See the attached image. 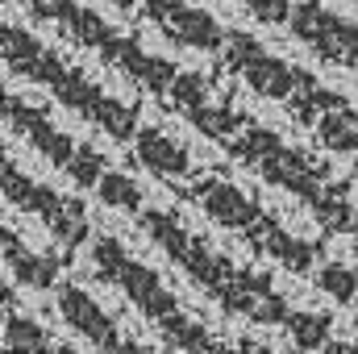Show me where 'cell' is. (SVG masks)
Returning a JSON list of instances; mask_svg holds the SVG:
<instances>
[{"label":"cell","instance_id":"6da1fadb","mask_svg":"<svg viewBox=\"0 0 358 354\" xmlns=\"http://www.w3.org/2000/svg\"><path fill=\"white\" fill-rule=\"evenodd\" d=\"M4 34V59H8V67H17L21 76H38V80H46L50 88L59 92L71 108H80L84 117H92L104 134H113V138H138V125H134V113L125 108V104H117V100H108L100 88H92L88 80H80V76H71V71H63L25 29H13V25H4L0 29Z\"/></svg>","mask_w":358,"mask_h":354},{"label":"cell","instance_id":"7a4b0ae2","mask_svg":"<svg viewBox=\"0 0 358 354\" xmlns=\"http://www.w3.org/2000/svg\"><path fill=\"white\" fill-rule=\"evenodd\" d=\"M92 259H96V267L142 309V317H150L155 325H163L167 317H176L179 313V300L176 292L150 271V267L134 263L129 255H125V246L121 242H113V238H96V250H92Z\"/></svg>","mask_w":358,"mask_h":354},{"label":"cell","instance_id":"3957f363","mask_svg":"<svg viewBox=\"0 0 358 354\" xmlns=\"http://www.w3.org/2000/svg\"><path fill=\"white\" fill-rule=\"evenodd\" d=\"M287 25L321 59H329V63H358V21H350V17H338V13L321 8L317 0H304V4H296Z\"/></svg>","mask_w":358,"mask_h":354},{"label":"cell","instance_id":"277c9868","mask_svg":"<svg viewBox=\"0 0 358 354\" xmlns=\"http://www.w3.org/2000/svg\"><path fill=\"white\" fill-rule=\"evenodd\" d=\"M146 17H155V25L176 42V46H187V50H221L225 46V29L217 25V17H208L204 8H192L183 0H146L142 8Z\"/></svg>","mask_w":358,"mask_h":354},{"label":"cell","instance_id":"5b68a950","mask_svg":"<svg viewBox=\"0 0 358 354\" xmlns=\"http://www.w3.org/2000/svg\"><path fill=\"white\" fill-rule=\"evenodd\" d=\"M4 113H8V121L38 146V155L50 163V167H59V171H67L71 167V159H76V150H80V142L76 138H67L63 129H55L42 113H34L25 100H13V96H4Z\"/></svg>","mask_w":358,"mask_h":354},{"label":"cell","instance_id":"8992f818","mask_svg":"<svg viewBox=\"0 0 358 354\" xmlns=\"http://www.w3.org/2000/svg\"><path fill=\"white\" fill-rule=\"evenodd\" d=\"M59 317H63L76 334H84L92 346L117 351V325H113V317H104V309L92 300L80 283H63V288H59Z\"/></svg>","mask_w":358,"mask_h":354},{"label":"cell","instance_id":"52a82bcc","mask_svg":"<svg viewBox=\"0 0 358 354\" xmlns=\"http://www.w3.org/2000/svg\"><path fill=\"white\" fill-rule=\"evenodd\" d=\"M192 200L204 208V217H213L217 225H229V229H250L259 221L250 196L238 183H229V179H204V183H196Z\"/></svg>","mask_w":358,"mask_h":354},{"label":"cell","instance_id":"ba28073f","mask_svg":"<svg viewBox=\"0 0 358 354\" xmlns=\"http://www.w3.org/2000/svg\"><path fill=\"white\" fill-rule=\"evenodd\" d=\"M134 146H138V163H142V167H150L155 176L179 179V176H187V171H192L187 150L179 146L176 138H167L163 129H138Z\"/></svg>","mask_w":358,"mask_h":354},{"label":"cell","instance_id":"9c48e42d","mask_svg":"<svg viewBox=\"0 0 358 354\" xmlns=\"http://www.w3.org/2000/svg\"><path fill=\"white\" fill-rule=\"evenodd\" d=\"M238 71H242V80H246L250 88L259 92V96H267V100H287L292 88H296V80H300L279 55H267V50L255 55L250 63H242Z\"/></svg>","mask_w":358,"mask_h":354},{"label":"cell","instance_id":"30bf717a","mask_svg":"<svg viewBox=\"0 0 358 354\" xmlns=\"http://www.w3.org/2000/svg\"><path fill=\"white\" fill-rule=\"evenodd\" d=\"M317 138L325 150H338V155H350L358 150V113L355 108H334L317 121Z\"/></svg>","mask_w":358,"mask_h":354},{"label":"cell","instance_id":"8fae6325","mask_svg":"<svg viewBox=\"0 0 358 354\" xmlns=\"http://www.w3.org/2000/svg\"><path fill=\"white\" fill-rule=\"evenodd\" d=\"M4 351L8 354H42L46 351V330L29 317L8 313L4 317Z\"/></svg>","mask_w":358,"mask_h":354},{"label":"cell","instance_id":"7c38bea8","mask_svg":"<svg viewBox=\"0 0 358 354\" xmlns=\"http://www.w3.org/2000/svg\"><path fill=\"white\" fill-rule=\"evenodd\" d=\"M96 196H100L104 208H121V213H138L142 208V187L129 176H121V171H108V176L100 179Z\"/></svg>","mask_w":358,"mask_h":354},{"label":"cell","instance_id":"4fadbf2b","mask_svg":"<svg viewBox=\"0 0 358 354\" xmlns=\"http://www.w3.org/2000/svg\"><path fill=\"white\" fill-rule=\"evenodd\" d=\"M287 330H292V338H296L300 351H321L329 342L334 317H325V313H292L287 317Z\"/></svg>","mask_w":358,"mask_h":354},{"label":"cell","instance_id":"5bb4252c","mask_svg":"<svg viewBox=\"0 0 358 354\" xmlns=\"http://www.w3.org/2000/svg\"><path fill=\"white\" fill-rule=\"evenodd\" d=\"M8 271L17 275V283H25V288H55L59 283V263L55 259H46V255H21V259H13Z\"/></svg>","mask_w":358,"mask_h":354},{"label":"cell","instance_id":"9a60e30c","mask_svg":"<svg viewBox=\"0 0 358 354\" xmlns=\"http://www.w3.org/2000/svg\"><path fill=\"white\" fill-rule=\"evenodd\" d=\"M317 288L325 296H334L338 304H350L358 296V271L355 267H342V263H325L317 271Z\"/></svg>","mask_w":358,"mask_h":354},{"label":"cell","instance_id":"2e32d148","mask_svg":"<svg viewBox=\"0 0 358 354\" xmlns=\"http://www.w3.org/2000/svg\"><path fill=\"white\" fill-rule=\"evenodd\" d=\"M67 176L76 179L80 187H96L100 179L108 176V167H104L100 150H92V146H80V150H76V159H71V167H67Z\"/></svg>","mask_w":358,"mask_h":354},{"label":"cell","instance_id":"e0dca14e","mask_svg":"<svg viewBox=\"0 0 358 354\" xmlns=\"http://www.w3.org/2000/svg\"><path fill=\"white\" fill-rule=\"evenodd\" d=\"M259 21H267V25H283V21H292V0H242Z\"/></svg>","mask_w":358,"mask_h":354},{"label":"cell","instance_id":"ac0fdd59","mask_svg":"<svg viewBox=\"0 0 358 354\" xmlns=\"http://www.w3.org/2000/svg\"><path fill=\"white\" fill-rule=\"evenodd\" d=\"M121 13H138V8H146V0H113Z\"/></svg>","mask_w":358,"mask_h":354},{"label":"cell","instance_id":"d6986e66","mask_svg":"<svg viewBox=\"0 0 358 354\" xmlns=\"http://www.w3.org/2000/svg\"><path fill=\"white\" fill-rule=\"evenodd\" d=\"M50 354H80V351H76V346H55Z\"/></svg>","mask_w":358,"mask_h":354}]
</instances>
